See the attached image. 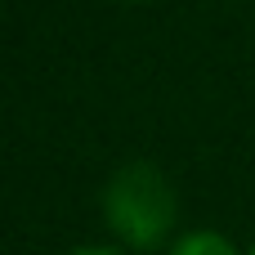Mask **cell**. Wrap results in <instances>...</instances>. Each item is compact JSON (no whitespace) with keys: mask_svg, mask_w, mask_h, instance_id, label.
<instances>
[{"mask_svg":"<svg viewBox=\"0 0 255 255\" xmlns=\"http://www.w3.org/2000/svg\"><path fill=\"white\" fill-rule=\"evenodd\" d=\"M72 255H117V251H103V247H81V251H72Z\"/></svg>","mask_w":255,"mask_h":255,"instance_id":"3957f363","label":"cell"},{"mask_svg":"<svg viewBox=\"0 0 255 255\" xmlns=\"http://www.w3.org/2000/svg\"><path fill=\"white\" fill-rule=\"evenodd\" d=\"M251 255H255V251H251Z\"/></svg>","mask_w":255,"mask_h":255,"instance_id":"277c9868","label":"cell"},{"mask_svg":"<svg viewBox=\"0 0 255 255\" xmlns=\"http://www.w3.org/2000/svg\"><path fill=\"white\" fill-rule=\"evenodd\" d=\"M170 255H238V247L224 238V233H211V229H197V233H184L175 242Z\"/></svg>","mask_w":255,"mask_h":255,"instance_id":"7a4b0ae2","label":"cell"},{"mask_svg":"<svg viewBox=\"0 0 255 255\" xmlns=\"http://www.w3.org/2000/svg\"><path fill=\"white\" fill-rule=\"evenodd\" d=\"M103 215H108L112 233L126 247L148 251V247H161L166 233L175 229L179 202H175L170 179L152 161H130V166H121L108 179V188H103Z\"/></svg>","mask_w":255,"mask_h":255,"instance_id":"6da1fadb","label":"cell"}]
</instances>
